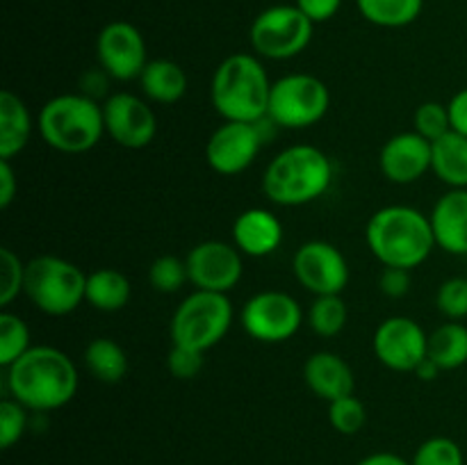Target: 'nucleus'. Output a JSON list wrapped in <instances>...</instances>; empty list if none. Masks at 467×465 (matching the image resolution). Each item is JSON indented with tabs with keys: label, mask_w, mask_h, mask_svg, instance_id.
I'll return each instance as SVG.
<instances>
[{
	"label": "nucleus",
	"mask_w": 467,
	"mask_h": 465,
	"mask_svg": "<svg viewBox=\"0 0 467 465\" xmlns=\"http://www.w3.org/2000/svg\"><path fill=\"white\" fill-rule=\"evenodd\" d=\"M96 57L99 67L119 82L140 80L141 71L150 62L146 57L144 35L128 21H112L99 32Z\"/></svg>",
	"instance_id": "nucleus-14"
},
{
	"label": "nucleus",
	"mask_w": 467,
	"mask_h": 465,
	"mask_svg": "<svg viewBox=\"0 0 467 465\" xmlns=\"http://www.w3.org/2000/svg\"><path fill=\"white\" fill-rule=\"evenodd\" d=\"M304 381L310 392H315L324 401L354 395L356 388L354 369L340 354H333V351H317L306 358Z\"/></svg>",
	"instance_id": "nucleus-20"
},
{
	"label": "nucleus",
	"mask_w": 467,
	"mask_h": 465,
	"mask_svg": "<svg viewBox=\"0 0 467 465\" xmlns=\"http://www.w3.org/2000/svg\"><path fill=\"white\" fill-rule=\"evenodd\" d=\"M30 346V326L26 324V319L5 308L0 313V365L9 367Z\"/></svg>",
	"instance_id": "nucleus-29"
},
{
	"label": "nucleus",
	"mask_w": 467,
	"mask_h": 465,
	"mask_svg": "<svg viewBox=\"0 0 467 465\" xmlns=\"http://www.w3.org/2000/svg\"><path fill=\"white\" fill-rule=\"evenodd\" d=\"M379 287L390 299H401L410 292V269L383 267L381 276H379Z\"/></svg>",
	"instance_id": "nucleus-38"
},
{
	"label": "nucleus",
	"mask_w": 467,
	"mask_h": 465,
	"mask_svg": "<svg viewBox=\"0 0 467 465\" xmlns=\"http://www.w3.org/2000/svg\"><path fill=\"white\" fill-rule=\"evenodd\" d=\"M27 424H30V415L21 401L14 397L0 401V447L3 450H9L21 440L23 433L27 431Z\"/></svg>",
	"instance_id": "nucleus-34"
},
{
	"label": "nucleus",
	"mask_w": 467,
	"mask_h": 465,
	"mask_svg": "<svg viewBox=\"0 0 467 465\" xmlns=\"http://www.w3.org/2000/svg\"><path fill=\"white\" fill-rule=\"evenodd\" d=\"M315 23L296 5H274L254 18L249 30L251 48L258 57L292 59L313 41Z\"/></svg>",
	"instance_id": "nucleus-9"
},
{
	"label": "nucleus",
	"mask_w": 467,
	"mask_h": 465,
	"mask_svg": "<svg viewBox=\"0 0 467 465\" xmlns=\"http://www.w3.org/2000/svg\"><path fill=\"white\" fill-rule=\"evenodd\" d=\"M410 465H465L463 450L447 436H433L415 450Z\"/></svg>",
	"instance_id": "nucleus-32"
},
{
	"label": "nucleus",
	"mask_w": 467,
	"mask_h": 465,
	"mask_svg": "<svg viewBox=\"0 0 467 465\" xmlns=\"http://www.w3.org/2000/svg\"><path fill=\"white\" fill-rule=\"evenodd\" d=\"M233 244L249 258H267L283 244V223L272 210L246 208L233 222Z\"/></svg>",
	"instance_id": "nucleus-18"
},
{
	"label": "nucleus",
	"mask_w": 467,
	"mask_h": 465,
	"mask_svg": "<svg viewBox=\"0 0 467 465\" xmlns=\"http://www.w3.org/2000/svg\"><path fill=\"white\" fill-rule=\"evenodd\" d=\"M356 465H410V460L401 459L395 451H374V454L360 459Z\"/></svg>",
	"instance_id": "nucleus-43"
},
{
	"label": "nucleus",
	"mask_w": 467,
	"mask_h": 465,
	"mask_svg": "<svg viewBox=\"0 0 467 465\" xmlns=\"http://www.w3.org/2000/svg\"><path fill=\"white\" fill-rule=\"evenodd\" d=\"M333 182V162L322 149L295 144L283 149L263 173V194L274 205L299 208L313 203Z\"/></svg>",
	"instance_id": "nucleus-3"
},
{
	"label": "nucleus",
	"mask_w": 467,
	"mask_h": 465,
	"mask_svg": "<svg viewBox=\"0 0 467 465\" xmlns=\"http://www.w3.org/2000/svg\"><path fill=\"white\" fill-rule=\"evenodd\" d=\"M32 114L14 91H0V160H14L32 137Z\"/></svg>",
	"instance_id": "nucleus-21"
},
{
	"label": "nucleus",
	"mask_w": 467,
	"mask_h": 465,
	"mask_svg": "<svg viewBox=\"0 0 467 465\" xmlns=\"http://www.w3.org/2000/svg\"><path fill=\"white\" fill-rule=\"evenodd\" d=\"M141 94L146 100L160 105H173L187 94V73L173 59H150L140 76Z\"/></svg>",
	"instance_id": "nucleus-22"
},
{
	"label": "nucleus",
	"mask_w": 467,
	"mask_h": 465,
	"mask_svg": "<svg viewBox=\"0 0 467 465\" xmlns=\"http://www.w3.org/2000/svg\"><path fill=\"white\" fill-rule=\"evenodd\" d=\"M347 319H349V308L342 294L315 296L308 310V324L319 337L340 336L347 326Z\"/></svg>",
	"instance_id": "nucleus-28"
},
{
	"label": "nucleus",
	"mask_w": 467,
	"mask_h": 465,
	"mask_svg": "<svg viewBox=\"0 0 467 465\" xmlns=\"http://www.w3.org/2000/svg\"><path fill=\"white\" fill-rule=\"evenodd\" d=\"M369 251L383 267L415 269L436 249L431 219L413 205H386L365 228Z\"/></svg>",
	"instance_id": "nucleus-2"
},
{
	"label": "nucleus",
	"mask_w": 467,
	"mask_h": 465,
	"mask_svg": "<svg viewBox=\"0 0 467 465\" xmlns=\"http://www.w3.org/2000/svg\"><path fill=\"white\" fill-rule=\"evenodd\" d=\"M105 135L128 150L146 149L158 135L153 108L141 96L117 91L103 100Z\"/></svg>",
	"instance_id": "nucleus-12"
},
{
	"label": "nucleus",
	"mask_w": 467,
	"mask_h": 465,
	"mask_svg": "<svg viewBox=\"0 0 467 465\" xmlns=\"http://www.w3.org/2000/svg\"><path fill=\"white\" fill-rule=\"evenodd\" d=\"M413 130L429 141H436L442 135H447L451 130L447 105L438 103V100H427V103L420 105L413 114Z\"/></svg>",
	"instance_id": "nucleus-33"
},
{
	"label": "nucleus",
	"mask_w": 467,
	"mask_h": 465,
	"mask_svg": "<svg viewBox=\"0 0 467 465\" xmlns=\"http://www.w3.org/2000/svg\"><path fill=\"white\" fill-rule=\"evenodd\" d=\"M0 267H3V276H0V305L7 308V305H12L14 299H18L23 285H26V263L12 249L3 246L0 249Z\"/></svg>",
	"instance_id": "nucleus-35"
},
{
	"label": "nucleus",
	"mask_w": 467,
	"mask_h": 465,
	"mask_svg": "<svg viewBox=\"0 0 467 465\" xmlns=\"http://www.w3.org/2000/svg\"><path fill=\"white\" fill-rule=\"evenodd\" d=\"M240 324L246 336L265 345H278L299 333L304 310L299 301L281 290H263L251 296L240 310Z\"/></svg>",
	"instance_id": "nucleus-10"
},
{
	"label": "nucleus",
	"mask_w": 467,
	"mask_h": 465,
	"mask_svg": "<svg viewBox=\"0 0 467 465\" xmlns=\"http://www.w3.org/2000/svg\"><path fill=\"white\" fill-rule=\"evenodd\" d=\"M431 171L450 190H467V137L450 130L431 141Z\"/></svg>",
	"instance_id": "nucleus-24"
},
{
	"label": "nucleus",
	"mask_w": 467,
	"mask_h": 465,
	"mask_svg": "<svg viewBox=\"0 0 467 465\" xmlns=\"http://www.w3.org/2000/svg\"><path fill=\"white\" fill-rule=\"evenodd\" d=\"M149 283L160 294H176L185 283H190L187 263L178 255H160L149 267Z\"/></svg>",
	"instance_id": "nucleus-30"
},
{
	"label": "nucleus",
	"mask_w": 467,
	"mask_h": 465,
	"mask_svg": "<svg viewBox=\"0 0 467 465\" xmlns=\"http://www.w3.org/2000/svg\"><path fill=\"white\" fill-rule=\"evenodd\" d=\"M108 80L112 78L103 71V68H96V71H87L80 80V94L89 96V98H99V96L105 94V87H108Z\"/></svg>",
	"instance_id": "nucleus-42"
},
{
	"label": "nucleus",
	"mask_w": 467,
	"mask_h": 465,
	"mask_svg": "<svg viewBox=\"0 0 467 465\" xmlns=\"http://www.w3.org/2000/svg\"><path fill=\"white\" fill-rule=\"evenodd\" d=\"M5 381L9 397L35 413L64 408L80 386L76 363L50 345L30 346L21 358L5 367Z\"/></svg>",
	"instance_id": "nucleus-1"
},
{
	"label": "nucleus",
	"mask_w": 467,
	"mask_h": 465,
	"mask_svg": "<svg viewBox=\"0 0 467 465\" xmlns=\"http://www.w3.org/2000/svg\"><path fill=\"white\" fill-rule=\"evenodd\" d=\"M167 367L171 377L181 378V381H192L203 369V351L171 345V351L167 356Z\"/></svg>",
	"instance_id": "nucleus-37"
},
{
	"label": "nucleus",
	"mask_w": 467,
	"mask_h": 465,
	"mask_svg": "<svg viewBox=\"0 0 467 465\" xmlns=\"http://www.w3.org/2000/svg\"><path fill=\"white\" fill-rule=\"evenodd\" d=\"M331 108L327 82L310 73H287L272 85L267 117L283 130H304L322 121Z\"/></svg>",
	"instance_id": "nucleus-8"
},
{
	"label": "nucleus",
	"mask_w": 467,
	"mask_h": 465,
	"mask_svg": "<svg viewBox=\"0 0 467 465\" xmlns=\"http://www.w3.org/2000/svg\"><path fill=\"white\" fill-rule=\"evenodd\" d=\"M441 372H442V369L438 367V365L433 363V360L427 356V358H424L422 363L418 365V369H415L413 374L420 378V381H433V378H438V374H441Z\"/></svg>",
	"instance_id": "nucleus-44"
},
{
	"label": "nucleus",
	"mask_w": 467,
	"mask_h": 465,
	"mask_svg": "<svg viewBox=\"0 0 467 465\" xmlns=\"http://www.w3.org/2000/svg\"><path fill=\"white\" fill-rule=\"evenodd\" d=\"M372 349L379 363L392 372H415L427 358L429 333L415 319L395 315L383 319L372 337Z\"/></svg>",
	"instance_id": "nucleus-13"
},
{
	"label": "nucleus",
	"mask_w": 467,
	"mask_h": 465,
	"mask_svg": "<svg viewBox=\"0 0 467 465\" xmlns=\"http://www.w3.org/2000/svg\"><path fill=\"white\" fill-rule=\"evenodd\" d=\"M87 274L57 255H36L26 263L23 294L44 315L64 317L85 301Z\"/></svg>",
	"instance_id": "nucleus-6"
},
{
	"label": "nucleus",
	"mask_w": 467,
	"mask_h": 465,
	"mask_svg": "<svg viewBox=\"0 0 467 465\" xmlns=\"http://www.w3.org/2000/svg\"><path fill=\"white\" fill-rule=\"evenodd\" d=\"M82 360H85V367L89 369V374H94V378H99L100 383H108V386L123 381V377L128 374V354L112 337L91 340L85 346Z\"/></svg>",
	"instance_id": "nucleus-25"
},
{
	"label": "nucleus",
	"mask_w": 467,
	"mask_h": 465,
	"mask_svg": "<svg viewBox=\"0 0 467 465\" xmlns=\"http://www.w3.org/2000/svg\"><path fill=\"white\" fill-rule=\"evenodd\" d=\"M132 296L130 278L121 269L100 267L87 274L85 301L100 313H119Z\"/></svg>",
	"instance_id": "nucleus-23"
},
{
	"label": "nucleus",
	"mask_w": 467,
	"mask_h": 465,
	"mask_svg": "<svg viewBox=\"0 0 467 465\" xmlns=\"http://www.w3.org/2000/svg\"><path fill=\"white\" fill-rule=\"evenodd\" d=\"M447 109H450L451 130L467 137V87L451 96V100L447 103Z\"/></svg>",
	"instance_id": "nucleus-41"
},
{
	"label": "nucleus",
	"mask_w": 467,
	"mask_h": 465,
	"mask_svg": "<svg viewBox=\"0 0 467 465\" xmlns=\"http://www.w3.org/2000/svg\"><path fill=\"white\" fill-rule=\"evenodd\" d=\"M365 21L379 27H406L422 14L424 0H356Z\"/></svg>",
	"instance_id": "nucleus-27"
},
{
	"label": "nucleus",
	"mask_w": 467,
	"mask_h": 465,
	"mask_svg": "<svg viewBox=\"0 0 467 465\" xmlns=\"http://www.w3.org/2000/svg\"><path fill=\"white\" fill-rule=\"evenodd\" d=\"M36 130L59 153H87L105 135L103 105L85 94L53 96L41 105Z\"/></svg>",
	"instance_id": "nucleus-5"
},
{
	"label": "nucleus",
	"mask_w": 467,
	"mask_h": 465,
	"mask_svg": "<svg viewBox=\"0 0 467 465\" xmlns=\"http://www.w3.org/2000/svg\"><path fill=\"white\" fill-rule=\"evenodd\" d=\"M379 167L395 185L418 182L424 173L431 171V141L415 130L397 132L383 144Z\"/></svg>",
	"instance_id": "nucleus-17"
},
{
	"label": "nucleus",
	"mask_w": 467,
	"mask_h": 465,
	"mask_svg": "<svg viewBox=\"0 0 467 465\" xmlns=\"http://www.w3.org/2000/svg\"><path fill=\"white\" fill-rule=\"evenodd\" d=\"M233 317H235V310L228 294L194 290L182 299V304L173 313L171 326H169L171 342L205 354L226 337Z\"/></svg>",
	"instance_id": "nucleus-7"
},
{
	"label": "nucleus",
	"mask_w": 467,
	"mask_h": 465,
	"mask_svg": "<svg viewBox=\"0 0 467 465\" xmlns=\"http://www.w3.org/2000/svg\"><path fill=\"white\" fill-rule=\"evenodd\" d=\"M436 305L450 322H461L467 317V278L451 276L438 287Z\"/></svg>",
	"instance_id": "nucleus-36"
},
{
	"label": "nucleus",
	"mask_w": 467,
	"mask_h": 465,
	"mask_svg": "<svg viewBox=\"0 0 467 465\" xmlns=\"http://www.w3.org/2000/svg\"><path fill=\"white\" fill-rule=\"evenodd\" d=\"M263 144L265 141L255 123L223 121L208 137L205 160L213 171L222 176H237L255 162Z\"/></svg>",
	"instance_id": "nucleus-16"
},
{
	"label": "nucleus",
	"mask_w": 467,
	"mask_h": 465,
	"mask_svg": "<svg viewBox=\"0 0 467 465\" xmlns=\"http://www.w3.org/2000/svg\"><path fill=\"white\" fill-rule=\"evenodd\" d=\"M328 422L337 433L356 436L368 424V408L356 395L340 397L328 401Z\"/></svg>",
	"instance_id": "nucleus-31"
},
{
	"label": "nucleus",
	"mask_w": 467,
	"mask_h": 465,
	"mask_svg": "<svg viewBox=\"0 0 467 465\" xmlns=\"http://www.w3.org/2000/svg\"><path fill=\"white\" fill-rule=\"evenodd\" d=\"M296 7L313 23H324L340 12L342 0H296Z\"/></svg>",
	"instance_id": "nucleus-39"
},
{
	"label": "nucleus",
	"mask_w": 467,
	"mask_h": 465,
	"mask_svg": "<svg viewBox=\"0 0 467 465\" xmlns=\"http://www.w3.org/2000/svg\"><path fill=\"white\" fill-rule=\"evenodd\" d=\"M429 219L438 249L451 255H467V190L445 191Z\"/></svg>",
	"instance_id": "nucleus-19"
},
{
	"label": "nucleus",
	"mask_w": 467,
	"mask_h": 465,
	"mask_svg": "<svg viewBox=\"0 0 467 465\" xmlns=\"http://www.w3.org/2000/svg\"><path fill=\"white\" fill-rule=\"evenodd\" d=\"M429 358L442 369H459L467 363V326L461 322L441 324L429 333Z\"/></svg>",
	"instance_id": "nucleus-26"
},
{
	"label": "nucleus",
	"mask_w": 467,
	"mask_h": 465,
	"mask_svg": "<svg viewBox=\"0 0 467 465\" xmlns=\"http://www.w3.org/2000/svg\"><path fill=\"white\" fill-rule=\"evenodd\" d=\"M272 85L258 55H228L210 82V100L223 121L255 123L267 117Z\"/></svg>",
	"instance_id": "nucleus-4"
},
{
	"label": "nucleus",
	"mask_w": 467,
	"mask_h": 465,
	"mask_svg": "<svg viewBox=\"0 0 467 465\" xmlns=\"http://www.w3.org/2000/svg\"><path fill=\"white\" fill-rule=\"evenodd\" d=\"M18 181L14 173L12 160H0V208L7 210L12 201L16 199Z\"/></svg>",
	"instance_id": "nucleus-40"
},
{
	"label": "nucleus",
	"mask_w": 467,
	"mask_h": 465,
	"mask_svg": "<svg viewBox=\"0 0 467 465\" xmlns=\"http://www.w3.org/2000/svg\"><path fill=\"white\" fill-rule=\"evenodd\" d=\"M190 283L196 290L222 292L228 294L244 274L242 251L235 244L219 240H205L192 246L185 258Z\"/></svg>",
	"instance_id": "nucleus-15"
},
{
	"label": "nucleus",
	"mask_w": 467,
	"mask_h": 465,
	"mask_svg": "<svg viewBox=\"0 0 467 465\" xmlns=\"http://www.w3.org/2000/svg\"><path fill=\"white\" fill-rule=\"evenodd\" d=\"M292 272L299 285L315 296L342 294L349 285V263L345 253L324 240L304 242L292 255Z\"/></svg>",
	"instance_id": "nucleus-11"
}]
</instances>
